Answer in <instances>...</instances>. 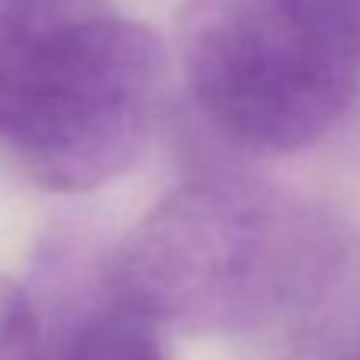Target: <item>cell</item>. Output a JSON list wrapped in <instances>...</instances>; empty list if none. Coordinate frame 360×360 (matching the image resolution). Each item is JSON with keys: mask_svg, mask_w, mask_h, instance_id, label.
Here are the masks:
<instances>
[{"mask_svg": "<svg viewBox=\"0 0 360 360\" xmlns=\"http://www.w3.org/2000/svg\"><path fill=\"white\" fill-rule=\"evenodd\" d=\"M105 281L157 328L255 338L274 360H341L360 341V233L252 179L169 191Z\"/></svg>", "mask_w": 360, "mask_h": 360, "instance_id": "obj_1", "label": "cell"}, {"mask_svg": "<svg viewBox=\"0 0 360 360\" xmlns=\"http://www.w3.org/2000/svg\"><path fill=\"white\" fill-rule=\"evenodd\" d=\"M163 55L109 0H0V153L39 188L89 191L147 147Z\"/></svg>", "mask_w": 360, "mask_h": 360, "instance_id": "obj_2", "label": "cell"}, {"mask_svg": "<svg viewBox=\"0 0 360 360\" xmlns=\"http://www.w3.org/2000/svg\"><path fill=\"white\" fill-rule=\"evenodd\" d=\"M176 51L201 118L259 157L313 147L360 89V41L300 0H185Z\"/></svg>", "mask_w": 360, "mask_h": 360, "instance_id": "obj_3", "label": "cell"}, {"mask_svg": "<svg viewBox=\"0 0 360 360\" xmlns=\"http://www.w3.org/2000/svg\"><path fill=\"white\" fill-rule=\"evenodd\" d=\"M48 360H166L160 328L131 309L102 278V293L83 300L64 319L55 345H48Z\"/></svg>", "mask_w": 360, "mask_h": 360, "instance_id": "obj_4", "label": "cell"}, {"mask_svg": "<svg viewBox=\"0 0 360 360\" xmlns=\"http://www.w3.org/2000/svg\"><path fill=\"white\" fill-rule=\"evenodd\" d=\"M0 360H48L39 313L10 278H0Z\"/></svg>", "mask_w": 360, "mask_h": 360, "instance_id": "obj_5", "label": "cell"}, {"mask_svg": "<svg viewBox=\"0 0 360 360\" xmlns=\"http://www.w3.org/2000/svg\"><path fill=\"white\" fill-rule=\"evenodd\" d=\"M300 4L309 7L319 20H326L338 32L360 41V0H300Z\"/></svg>", "mask_w": 360, "mask_h": 360, "instance_id": "obj_6", "label": "cell"}, {"mask_svg": "<svg viewBox=\"0 0 360 360\" xmlns=\"http://www.w3.org/2000/svg\"><path fill=\"white\" fill-rule=\"evenodd\" d=\"M341 360H360V341L354 347H347V351L341 354Z\"/></svg>", "mask_w": 360, "mask_h": 360, "instance_id": "obj_7", "label": "cell"}]
</instances>
